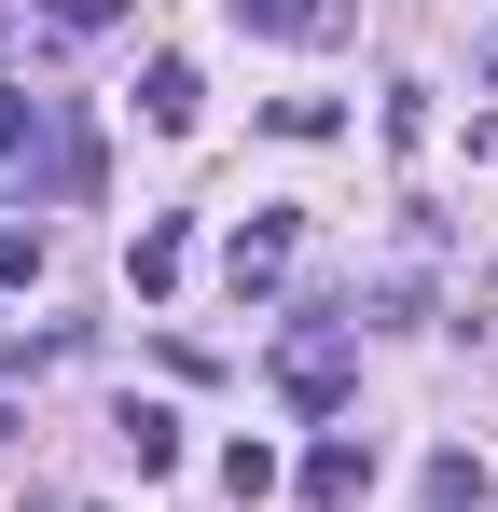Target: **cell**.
I'll use <instances>...</instances> for the list:
<instances>
[{
	"instance_id": "6da1fadb",
	"label": "cell",
	"mask_w": 498,
	"mask_h": 512,
	"mask_svg": "<svg viewBox=\"0 0 498 512\" xmlns=\"http://www.w3.org/2000/svg\"><path fill=\"white\" fill-rule=\"evenodd\" d=\"M277 388H291L305 416H332V402L360 388V333H332V319H305V333L277 346Z\"/></svg>"
},
{
	"instance_id": "7a4b0ae2",
	"label": "cell",
	"mask_w": 498,
	"mask_h": 512,
	"mask_svg": "<svg viewBox=\"0 0 498 512\" xmlns=\"http://www.w3.org/2000/svg\"><path fill=\"white\" fill-rule=\"evenodd\" d=\"M305 499H319V512L374 499V443H360V429H319V443H305Z\"/></svg>"
},
{
	"instance_id": "3957f363",
	"label": "cell",
	"mask_w": 498,
	"mask_h": 512,
	"mask_svg": "<svg viewBox=\"0 0 498 512\" xmlns=\"http://www.w3.org/2000/svg\"><path fill=\"white\" fill-rule=\"evenodd\" d=\"M222 277H236V305H249V291H277V277H291V208H249L236 250H222Z\"/></svg>"
},
{
	"instance_id": "277c9868",
	"label": "cell",
	"mask_w": 498,
	"mask_h": 512,
	"mask_svg": "<svg viewBox=\"0 0 498 512\" xmlns=\"http://www.w3.org/2000/svg\"><path fill=\"white\" fill-rule=\"evenodd\" d=\"M111 28H125V0H42V14H28V42H42V56H70V42H111Z\"/></svg>"
},
{
	"instance_id": "5b68a950",
	"label": "cell",
	"mask_w": 498,
	"mask_h": 512,
	"mask_svg": "<svg viewBox=\"0 0 498 512\" xmlns=\"http://www.w3.org/2000/svg\"><path fill=\"white\" fill-rule=\"evenodd\" d=\"M180 263H194V236H180V222H139V250H125L139 305H166V291H180Z\"/></svg>"
},
{
	"instance_id": "8992f818",
	"label": "cell",
	"mask_w": 498,
	"mask_h": 512,
	"mask_svg": "<svg viewBox=\"0 0 498 512\" xmlns=\"http://www.w3.org/2000/svg\"><path fill=\"white\" fill-rule=\"evenodd\" d=\"M236 28H277V42H332L346 0H236Z\"/></svg>"
},
{
	"instance_id": "52a82bcc",
	"label": "cell",
	"mask_w": 498,
	"mask_h": 512,
	"mask_svg": "<svg viewBox=\"0 0 498 512\" xmlns=\"http://www.w3.org/2000/svg\"><path fill=\"white\" fill-rule=\"evenodd\" d=\"M194 97H208V84H194V56H153V70H139V111H153L166 139L194 125Z\"/></svg>"
},
{
	"instance_id": "ba28073f",
	"label": "cell",
	"mask_w": 498,
	"mask_h": 512,
	"mask_svg": "<svg viewBox=\"0 0 498 512\" xmlns=\"http://www.w3.org/2000/svg\"><path fill=\"white\" fill-rule=\"evenodd\" d=\"M415 485H429V512H485V457H471V443H443Z\"/></svg>"
},
{
	"instance_id": "9c48e42d",
	"label": "cell",
	"mask_w": 498,
	"mask_h": 512,
	"mask_svg": "<svg viewBox=\"0 0 498 512\" xmlns=\"http://www.w3.org/2000/svg\"><path fill=\"white\" fill-rule=\"evenodd\" d=\"M125 457H139V471H180V416H166V402H125Z\"/></svg>"
},
{
	"instance_id": "30bf717a",
	"label": "cell",
	"mask_w": 498,
	"mask_h": 512,
	"mask_svg": "<svg viewBox=\"0 0 498 512\" xmlns=\"http://www.w3.org/2000/svg\"><path fill=\"white\" fill-rule=\"evenodd\" d=\"M222 485L236 499H277V443H222Z\"/></svg>"
},
{
	"instance_id": "8fae6325",
	"label": "cell",
	"mask_w": 498,
	"mask_h": 512,
	"mask_svg": "<svg viewBox=\"0 0 498 512\" xmlns=\"http://www.w3.org/2000/svg\"><path fill=\"white\" fill-rule=\"evenodd\" d=\"M28 277H42V236H28V222H0V291H28Z\"/></svg>"
},
{
	"instance_id": "7c38bea8",
	"label": "cell",
	"mask_w": 498,
	"mask_h": 512,
	"mask_svg": "<svg viewBox=\"0 0 498 512\" xmlns=\"http://www.w3.org/2000/svg\"><path fill=\"white\" fill-rule=\"evenodd\" d=\"M0 153H42V97H0Z\"/></svg>"
},
{
	"instance_id": "4fadbf2b",
	"label": "cell",
	"mask_w": 498,
	"mask_h": 512,
	"mask_svg": "<svg viewBox=\"0 0 498 512\" xmlns=\"http://www.w3.org/2000/svg\"><path fill=\"white\" fill-rule=\"evenodd\" d=\"M0 443H14V402H0Z\"/></svg>"
}]
</instances>
